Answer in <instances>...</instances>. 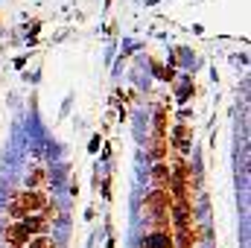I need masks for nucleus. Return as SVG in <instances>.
I'll return each instance as SVG.
<instances>
[{
    "mask_svg": "<svg viewBox=\"0 0 251 248\" xmlns=\"http://www.w3.org/2000/svg\"><path fill=\"white\" fill-rule=\"evenodd\" d=\"M47 207V198L41 190H26V193H15V198L9 201V213L12 216H32L35 210Z\"/></svg>",
    "mask_w": 251,
    "mask_h": 248,
    "instance_id": "nucleus-1",
    "label": "nucleus"
},
{
    "mask_svg": "<svg viewBox=\"0 0 251 248\" xmlns=\"http://www.w3.org/2000/svg\"><path fill=\"white\" fill-rule=\"evenodd\" d=\"M146 213H152V219H161V216H170V210H173V193H170V187L167 190H152L149 196H146Z\"/></svg>",
    "mask_w": 251,
    "mask_h": 248,
    "instance_id": "nucleus-2",
    "label": "nucleus"
},
{
    "mask_svg": "<svg viewBox=\"0 0 251 248\" xmlns=\"http://www.w3.org/2000/svg\"><path fill=\"white\" fill-rule=\"evenodd\" d=\"M3 237H6V243H9V246L21 248L24 243H29V237H32V234L24 228V222H15V225H9V228H6V234H3Z\"/></svg>",
    "mask_w": 251,
    "mask_h": 248,
    "instance_id": "nucleus-3",
    "label": "nucleus"
},
{
    "mask_svg": "<svg viewBox=\"0 0 251 248\" xmlns=\"http://www.w3.org/2000/svg\"><path fill=\"white\" fill-rule=\"evenodd\" d=\"M143 248H173V234L155 231V234H149V237L143 240Z\"/></svg>",
    "mask_w": 251,
    "mask_h": 248,
    "instance_id": "nucleus-4",
    "label": "nucleus"
},
{
    "mask_svg": "<svg viewBox=\"0 0 251 248\" xmlns=\"http://www.w3.org/2000/svg\"><path fill=\"white\" fill-rule=\"evenodd\" d=\"M21 222H24V228H26L29 234H41V231L47 228V222H44V219H35V216H24Z\"/></svg>",
    "mask_w": 251,
    "mask_h": 248,
    "instance_id": "nucleus-5",
    "label": "nucleus"
},
{
    "mask_svg": "<svg viewBox=\"0 0 251 248\" xmlns=\"http://www.w3.org/2000/svg\"><path fill=\"white\" fill-rule=\"evenodd\" d=\"M29 248H53V240H47V237H38V240H32V246Z\"/></svg>",
    "mask_w": 251,
    "mask_h": 248,
    "instance_id": "nucleus-6",
    "label": "nucleus"
}]
</instances>
